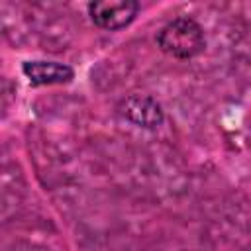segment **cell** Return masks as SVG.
I'll use <instances>...</instances> for the list:
<instances>
[{
  "label": "cell",
  "instance_id": "obj_3",
  "mask_svg": "<svg viewBox=\"0 0 251 251\" xmlns=\"http://www.w3.org/2000/svg\"><path fill=\"white\" fill-rule=\"evenodd\" d=\"M118 114L137 127L155 129L165 122L161 104L147 94H129L118 104Z\"/></svg>",
  "mask_w": 251,
  "mask_h": 251
},
{
  "label": "cell",
  "instance_id": "obj_2",
  "mask_svg": "<svg viewBox=\"0 0 251 251\" xmlns=\"http://www.w3.org/2000/svg\"><path fill=\"white\" fill-rule=\"evenodd\" d=\"M86 8L92 22L106 31H120L127 27L139 14V4L135 0H98L90 2Z\"/></svg>",
  "mask_w": 251,
  "mask_h": 251
},
{
  "label": "cell",
  "instance_id": "obj_4",
  "mask_svg": "<svg viewBox=\"0 0 251 251\" xmlns=\"http://www.w3.org/2000/svg\"><path fill=\"white\" fill-rule=\"evenodd\" d=\"M22 73L35 86H51V84H67L75 78V71L71 65L61 61L47 59H31L22 65Z\"/></svg>",
  "mask_w": 251,
  "mask_h": 251
},
{
  "label": "cell",
  "instance_id": "obj_1",
  "mask_svg": "<svg viewBox=\"0 0 251 251\" xmlns=\"http://www.w3.org/2000/svg\"><path fill=\"white\" fill-rule=\"evenodd\" d=\"M157 47L173 59H192L206 47L204 29L196 20L188 16L175 18L157 33Z\"/></svg>",
  "mask_w": 251,
  "mask_h": 251
}]
</instances>
